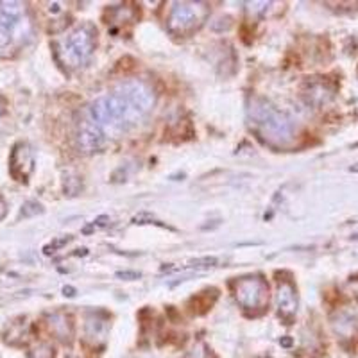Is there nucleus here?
<instances>
[{
	"label": "nucleus",
	"mask_w": 358,
	"mask_h": 358,
	"mask_svg": "<svg viewBox=\"0 0 358 358\" xmlns=\"http://www.w3.org/2000/svg\"><path fill=\"white\" fill-rule=\"evenodd\" d=\"M208 13L210 8L206 2H174L169 13V31L176 36L192 34L206 22Z\"/></svg>",
	"instance_id": "nucleus-4"
},
{
	"label": "nucleus",
	"mask_w": 358,
	"mask_h": 358,
	"mask_svg": "<svg viewBox=\"0 0 358 358\" xmlns=\"http://www.w3.org/2000/svg\"><path fill=\"white\" fill-rule=\"evenodd\" d=\"M4 111H6V99L0 95V117L4 115Z\"/></svg>",
	"instance_id": "nucleus-17"
},
{
	"label": "nucleus",
	"mask_w": 358,
	"mask_h": 358,
	"mask_svg": "<svg viewBox=\"0 0 358 358\" xmlns=\"http://www.w3.org/2000/svg\"><path fill=\"white\" fill-rule=\"evenodd\" d=\"M305 97L308 102L319 106V104H322V102H326L331 97V90L324 83H308V86L305 90Z\"/></svg>",
	"instance_id": "nucleus-10"
},
{
	"label": "nucleus",
	"mask_w": 358,
	"mask_h": 358,
	"mask_svg": "<svg viewBox=\"0 0 358 358\" xmlns=\"http://www.w3.org/2000/svg\"><path fill=\"white\" fill-rule=\"evenodd\" d=\"M276 301L280 315L285 319H292L297 312V290L290 280H278Z\"/></svg>",
	"instance_id": "nucleus-7"
},
{
	"label": "nucleus",
	"mask_w": 358,
	"mask_h": 358,
	"mask_svg": "<svg viewBox=\"0 0 358 358\" xmlns=\"http://www.w3.org/2000/svg\"><path fill=\"white\" fill-rule=\"evenodd\" d=\"M29 358H56V350L49 342H40L31 350Z\"/></svg>",
	"instance_id": "nucleus-12"
},
{
	"label": "nucleus",
	"mask_w": 358,
	"mask_h": 358,
	"mask_svg": "<svg viewBox=\"0 0 358 358\" xmlns=\"http://www.w3.org/2000/svg\"><path fill=\"white\" fill-rule=\"evenodd\" d=\"M9 172H11L13 179H17L20 183H27L31 174L34 172V152L29 143L20 142L13 147L11 158H9Z\"/></svg>",
	"instance_id": "nucleus-6"
},
{
	"label": "nucleus",
	"mask_w": 358,
	"mask_h": 358,
	"mask_svg": "<svg viewBox=\"0 0 358 358\" xmlns=\"http://www.w3.org/2000/svg\"><path fill=\"white\" fill-rule=\"evenodd\" d=\"M95 47H97V29L92 24H83L56 45V56L66 70H78L90 62Z\"/></svg>",
	"instance_id": "nucleus-3"
},
{
	"label": "nucleus",
	"mask_w": 358,
	"mask_h": 358,
	"mask_svg": "<svg viewBox=\"0 0 358 358\" xmlns=\"http://www.w3.org/2000/svg\"><path fill=\"white\" fill-rule=\"evenodd\" d=\"M236 303L248 312H262L268 305L267 281L258 274L238 278L233 285Z\"/></svg>",
	"instance_id": "nucleus-5"
},
{
	"label": "nucleus",
	"mask_w": 358,
	"mask_h": 358,
	"mask_svg": "<svg viewBox=\"0 0 358 358\" xmlns=\"http://www.w3.org/2000/svg\"><path fill=\"white\" fill-rule=\"evenodd\" d=\"M110 330V317L104 312H90L86 315L85 335L92 342H102Z\"/></svg>",
	"instance_id": "nucleus-8"
},
{
	"label": "nucleus",
	"mask_w": 358,
	"mask_h": 358,
	"mask_svg": "<svg viewBox=\"0 0 358 358\" xmlns=\"http://www.w3.org/2000/svg\"><path fill=\"white\" fill-rule=\"evenodd\" d=\"M155 104L156 95L151 86L140 79H126L90 102L83 120L108 142L138 126Z\"/></svg>",
	"instance_id": "nucleus-1"
},
{
	"label": "nucleus",
	"mask_w": 358,
	"mask_h": 358,
	"mask_svg": "<svg viewBox=\"0 0 358 358\" xmlns=\"http://www.w3.org/2000/svg\"><path fill=\"white\" fill-rule=\"evenodd\" d=\"M49 330L57 341L70 342L73 337V319L66 312H54L47 317Z\"/></svg>",
	"instance_id": "nucleus-9"
},
{
	"label": "nucleus",
	"mask_w": 358,
	"mask_h": 358,
	"mask_svg": "<svg viewBox=\"0 0 358 358\" xmlns=\"http://www.w3.org/2000/svg\"><path fill=\"white\" fill-rule=\"evenodd\" d=\"M248 118L252 131L273 147H290L297 138V124L285 111L278 110L262 97L251 99Z\"/></svg>",
	"instance_id": "nucleus-2"
},
{
	"label": "nucleus",
	"mask_w": 358,
	"mask_h": 358,
	"mask_svg": "<svg viewBox=\"0 0 358 358\" xmlns=\"http://www.w3.org/2000/svg\"><path fill=\"white\" fill-rule=\"evenodd\" d=\"M208 357H210V350L206 348V344L201 342V344H197L194 350L188 351V355L185 358H208Z\"/></svg>",
	"instance_id": "nucleus-13"
},
{
	"label": "nucleus",
	"mask_w": 358,
	"mask_h": 358,
	"mask_svg": "<svg viewBox=\"0 0 358 358\" xmlns=\"http://www.w3.org/2000/svg\"><path fill=\"white\" fill-rule=\"evenodd\" d=\"M72 241V238H70V236H65V238H62V241H56L54 242V244H50V245H47V248H45V252L49 251V249H57V248H62V245H65V244H69V242Z\"/></svg>",
	"instance_id": "nucleus-15"
},
{
	"label": "nucleus",
	"mask_w": 358,
	"mask_h": 358,
	"mask_svg": "<svg viewBox=\"0 0 358 358\" xmlns=\"http://www.w3.org/2000/svg\"><path fill=\"white\" fill-rule=\"evenodd\" d=\"M6 213H8V204H6V201L0 197V222L4 220Z\"/></svg>",
	"instance_id": "nucleus-16"
},
{
	"label": "nucleus",
	"mask_w": 358,
	"mask_h": 358,
	"mask_svg": "<svg viewBox=\"0 0 358 358\" xmlns=\"http://www.w3.org/2000/svg\"><path fill=\"white\" fill-rule=\"evenodd\" d=\"M249 13H264L271 6V2H245Z\"/></svg>",
	"instance_id": "nucleus-14"
},
{
	"label": "nucleus",
	"mask_w": 358,
	"mask_h": 358,
	"mask_svg": "<svg viewBox=\"0 0 358 358\" xmlns=\"http://www.w3.org/2000/svg\"><path fill=\"white\" fill-rule=\"evenodd\" d=\"M108 15L111 17V24H122V22H129L134 18V9L126 8V6H115V8L108 9Z\"/></svg>",
	"instance_id": "nucleus-11"
}]
</instances>
